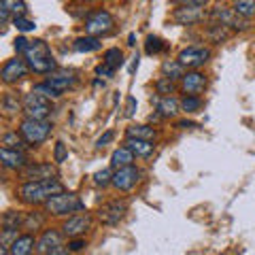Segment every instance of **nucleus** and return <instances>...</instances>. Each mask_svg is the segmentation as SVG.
I'll list each match as a JSON object with an SVG mask.
<instances>
[{
  "label": "nucleus",
  "instance_id": "30",
  "mask_svg": "<svg viewBox=\"0 0 255 255\" xmlns=\"http://www.w3.org/2000/svg\"><path fill=\"white\" fill-rule=\"evenodd\" d=\"M107 64V66H111L113 70H117L119 66L124 64V53H122V49H117V47H113V49H107L105 51V60H102Z\"/></svg>",
  "mask_w": 255,
  "mask_h": 255
},
{
  "label": "nucleus",
  "instance_id": "26",
  "mask_svg": "<svg viewBox=\"0 0 255 255\" xmlns=\"http://www.w3.org/2000/svg\"><path fill=\"white\" fill-rule=\"evenodd\" d=\"M128 138H140V140H155V130L149 126H132L128 128Z\"/></svg>",
  "mask_w": 255,
  "mask_h": 255
},
{
  "label": "nucleus",
  "instance_id": "48",
  "mask_svg": "<svg viewBox=\"0 0 255 255\" xmlns=\"http://www.w3.org/2000/svg\"><path fill=\"white\" fill-rule=\"evenodd\" d=\"M179 128H196L194 122H179Z\"/></svg>",
  "mask_w": 255,
  "mask_h": 255
},
{
  "label": "nucleus",
  "instance_id": "23",
  "mask_svg": "<svg viewBox=\"0 0 255 255\" xmlns=\"http://www.w3.org/2000/svg\"><path fill=\"white\" fill-rule=\"evenodd\" d=\"M132 162H134V153L128 147H119L111 155V166L113 168H126V166H132Z\"/></svg>",
  "mask_w": 255,
  "mask_h": 255
},
{
  "label": "nucleus",
  "instance_id": "9",
  "mask_svg": "<svg viewBox=\"0 0 255 255\" xmlns=\"http://www.w3.org/2000/svg\"><path fill=\"white\" fill-rule=\"evenodd\" d=\"M140 181V170L136 166H126V168H117L113 174V185L119 191H130L136 187V183Z\"/></svg>",
  "mask_w": 255,
  "mask_h": 255
},
{
  "label": "nucleus",
  "instance_id": "21",
  "mask_svg": "<svg viewBox=\"0 0 255 255\" xmlns=\"http://www.w3.org/2000/svg\"><path fill=\"white\" fill-rule=\"evenodd\" d=\"M181 109V102L174 96H164L162 100H157V113L162 117H174Z\"/></svg>",
  "mask_w": 255,
  "mask_h": 255
},
{
  "label": "nucleus",
  "instance_id": "17",
  "mask_svg": "<svg viewBox=\"0 0 255 255\" xmlns=\"http://www.w3.org/2000/svg\"><path fill=\"white\" fill-rule=\"evenodd\" d=\"M172 19L177 23H181V26H191V23H196V21L202 19V11H200V6L183 4V6H179V9L172 13Z\"/></svg>",
  "mask_w": 255,
  "mask_h": 255
},
{
  "label": "nucleus",
  "instance_id": "22",
  "mask_svg": "<svg viewBox=\"0 0 255 255\" xmlns=\"http://www.w3.org/2000/svg\"><path fill=\"white\" fill-rule=\"evenodd\" d=\"M47 83H49L53 90L62 96L64 92L70 90V87L75 85V77H73V75H68V73H60V75H53V77L47 79Z\"/></svg>",
  "mask_w": 255,
  "mask_h": 255
},
{
  "label": "nucleus",
  "instance_id": "15",
  "mask_svg": "<svg viewBox=\"0 0 255 255\" xmlns=\"http://www.w3.org/2000/svg\"><path fill=\"white\" fill-rule=\"evenodd\" d=\"M181 87L187 96H200L206 87V77L202 73H198V70H189L181 79Z\"/></svg>",
  "mask_w": 255,
  "mask_h": 255
},
{
  "label": "nucleus",
  "instance_id": "6",
  "mask_svg": "<svg viewBox=\"0 0 255 255\" xmlns=\"http://www.w3.org/2000/svg\"><path fill=\"white\" fill-rule=\"evenodd\" d=\"M115 26V19L109 11H94L85 17V32L90 36H105L111 34Z\"/></svg>",
  "mask_w": 255,
  "mask_h": 255
},
{
  "label": "nucleus",
  "instance_id": "28",
  "mask_svg": "<svg viewBox=\"0 0 255 255\" xmlns=\"http://www.w3.org/2000/svg\"><path fill=\"white\" fill-rule=\"evenodd\" d=\"M26 138L21 136V134L17 132H6L4 136H2V147L6 149H17V151H23V147H26Z\"/></svg>",
  "mask_w": 255,
  "mask_h": 255
},
{
  "label": "nucleus",
  "instance_id": "19",
  "mask_svg": "<svg viewBox=\"0 0 255 255\" xmlns=\"http://www.w3.org/2000/svg\"><path fill=\"white\" fill-rule=\"evenodd\" d=\"M126 147L136 157H149L153 153V140H140V138H126Z\"/></svg>",
  "mask_w": 255,
  "mask_h": 255
},
{
  "label": "nucleus",
  "instance_id": "18",
  "mask_svg": "<svg viewBox=\"0 0 255 255\" xmlns=\"http://www.w3.org/2000/svg\"><path fill=\"white\" fill-rule=\"evenodd\" d=\"M26 15V2L23 0H2L0 2V17L2 21H9L11 17H21Z\"/></svg>",
  "mask_w": 255,
  "mask_h": 255
},
{
  "label": "nucleus",
  "instance_id": "45",
  "mask_svg": "<svg viewBox=\"0 0 255 255\" xmlns=\"http://www.w3.org/2000/svg\"><path fill=\"white\" fill-rule=\"evenodd\" d=\"M134 109H136V100H134L132 96H130V98H128V107H126V115L132 117V115H134Z\"/></svg>",
  "mask_w": 255,
  "mask_h": 255
},
{
  "label": "nucleus",
  "instance_id": "24",
  "mask_svg": "<svg viewBox=\"0 0 255 255\" xmlns=\"http://www.w3.org/2000/svg\"><path fill=\"white\" fill-rule=\"evenodd\" d=\"M73 47H75V51H79V53H90V51H98L100 47H102V43H100V38L98 36H79L77 41L73 43Z\"/></svg>",
  "mask_w": 255,
  "mask_h": 255
},
{
  "label": "nucleus",
  "instance_id": "27",
  "mask_svg": "<svg viewBox=\"0 0 255 255\" xmlns=\"http://www.w3.org/2000/svg\"><path fill=\"white\" fill-rule=\"evenodd\" d=\"M23 223H26V217L19 211H9L2 217V228H9V230H19Z\"/></svg>",
  "mask_w": 255,
  "mask_h": 255
},
{
  "label": "nucleus",
  "instance_id": "3",
  "mask_svg": "<svg viewBox=\"0 0 255 255\" xmlns=\"http://www.w3.org/2000/svg\"><path fill=\"white\" fill-rule=\"evenodd\" d=\"M47 213L51 215H68V213H77V211H85V202L75 194L62 191V194L53 196L51 200L45 202Z\"/></svg>",
  "mask_w": 255,
  "mask_h": 255
},
{
  "label": "nucleus",
  "instance_id": "2",
  "mask_svg": "<svg viewBox=\"0 0 255 255\" xmlns=\"http://www.w3.org/2000/svg\"><path fill=\"white\" fill-rule=\"evenodd\" d=\"M23 58H26L30 70H34V73H38V75H47L55 68V60L51 55L49 45H47L45 41H41V38L30 41L28 49L23 51Z\"/></svg>",
  "mask_w": 255,
  "mask_h": 255
},
{
  "label": "nucleus",
  "instance_id": "12",
  "mask_svg": "<svg viewBox=\"0 0 255 255\" xmlns=\"http://www.w3.org/2000/svg\"><path fill=\"white\" fill-rule=\"evenodd\" d=\"M0 162H2V166L4 168H9V170H23L30 164L23 151L6 149V147L0 149Z\"/></svg>",
  "mask_w": 255,
  "mask_h": 255
},
{
  "label": "nucleus",
  "instance_id": "31",
  "mask_svg": "<svg viewBox=\"0 0 255 255\" xmlns=\"http://www.w3.org/2000/svg\"><path fill=\"white\" fill-rule=\"evenodd\" d=\"M2 111L6 115H15V113H19V98L15 96L13 92L9 94H4V98H2Z\"/></svg>",
  "mask_w": 255,
  "mask_h": 255
},
{
  "label": "nucleus",
  "instance_id": "8",
  "mask_svg": "<svg viewBox=\"0 0 255 255\" xmlns=\"http://www.w3.org/2000/svg\"><path fill=\"white\" fill-rule=\"evenodd\" d=\"M209 58H211V49H206V47H198V45H194V47H187V49H183L181 53H179V62L183 64V66H187V68H200V66H204L206 62H209Z\"/></svg>",
  "mask_w": 255,
  "mask_h": 255
},
{
  "label": "nucleus",
  "instance_id": "16",
  "mask_svg": "<svg viewBox=\"0 0 255 255\" xmlns=\"http://www.w3.org/2000/svg\"><path fill=\"white\" fill-rule=\"evenodd\" d=\"M62 238H64V232H58V230H45L41 234V238L36 241V251L47 255L49 251H53L55 247H62Z\"/></svg>",
  "mask_w": 255,
  "mask_h": 255
},
{
  "label": "nucleus",
  "instance_id": "13",
  "mask_svg": "<svg viewBox=\"0 0 255 255\" xmlns=\"http://www.w3.org/2000/svg\"><path fill=\"white\" fill-rule=\"evenodd\" d=\"M213 17L219 21V26H230V28H234V30H245L247 28V19L241 17L234 9H223V6H219V9H215L213 11Z\"/></svg>",
  "mask_w": 255,
  "mask_h": 255
},
{
  "label": "nucleus",
  "instance_id": "41",
  "mask_svg": "<svg viewBox=\"0 0 255 255\" xmlns=\"http://www.w3.org/2000/svg\"><path fill=\"white\" fill-rule=\"evenodd\" d=\"M113 75H115V70L111 68V66H107L105 62H102L100 66H96V77H105V79H111Z\"/></svg>",
  "mask_w": 255,
  "mask_h": 255
},
{
  "label": "nucleus",
  "instance_id": "46",
  "mask_svg": "<svg viewBox=\"0 0 255 255\" xmlns=\"http://www.w3.org/2000/svg\"><path fill=\"white\" fill-rule=\"evenodd\" d=\"M70 253H73V251L66 249V247H55V249H53V251H49L47 255H70Z\"/></svg>",
  "mask_w": 255,
  "mask_h": 255
},
{
  "label": "nucleus",
  "instance_id": "5",
  "mask_svg": "<svg viewBox=\"0 0 255 255\" xmlns=\"http://www.w3.org/2000/svg\"><path fill=\"white\" fill-rule=\"evenodd\" d=\"M51 111H53L51 100L41 94L30 92V94H26V98H23V113H26L28 119H47L51 115Z\"/></svg>",
  "mask_w": 255,
  "mask_h": 255
},
{
  "label": "nucleus",
  "instance_id": "44",
  "mask_svg": "<svg viewBox=\"0 0 255 255\" xmlns=\"http://www.w3.org/2000/svg\"><path fill=\"white\" fill-rule=\"evenodd\" d=\"M28 45H30L28 38H23V36L15 38V49H17V53H23V51H26V49H28Z\"/></svg>",
  "mask_w": 255,
  "mask_h": 255
},
{
  "label": "nucleus",
  "instance_id": "10",
  "mask_svg": "<svg viewBox=\"0 0 255 255\" xmlns=\"http://www.w3.org/2000/svg\"><path fill=\"white\" fill-rule=\"evenodd\" d=\"M28 62L26 60H19V58H13V60H6L4 66H2V73H0V77H2L4 83H17L21 81L23 77H28Z\"/></svg>",
  "mask_w": 255,
  "mask_h": 255
},
{
  "label": "nucleus",
  "instance_id": "34",
  "mask_svg": "<svg viewBox=\"0 0 255 255\" xmlns=\"http://www.w3.org/2000/svg\"><path fill=\"white\" fill-rule=\"evenodd\" d=\"M109 183H113V174H111L109 168H102L94 174V185L96 187H107Z\"/></svg>",
  "mask_w": 255,
  "mask_h": 255
},
{
  "label": "nucleus",
  "instance_id": "4",
  "mask_svg": "<svg viewBox=\"0 0 255 255\" xmlns=\"http://www.w3.org/2000/svg\"><path fill=\"white\" fill-rule=\"evenodd\" d=\"M51 132V122L47 119H23L19 126V134L26 138L30 145H41L43 140H47Z\"/></svg>",
  "mask_w": 255,
  "mask_h": 255
},
{
  "label": "nucleus",
  "instance_id": "43",
  "mask_svg": "<svg viewBox=\"0 0 255 255\" xmlns=\"http://www.w3.org/2000/svg\"><path fill=\"white\" fill-rule=\"evenodd\" d=\"M85 247H87V245H85V241H81V238H75V241H70V243H68V249L73 251V253L83 251Z\"/></svg>",
  "mask_w": 255,
  "mask_h": 255
},
{
  "label": "nucleus",
  "instance_id": "33",
  "mask_svg": "<svg viewBox=\"0 0 255 255\" xmlns=\"http://www.w3.org/2000/svg\"><path fill=\"white\" fill-rule=\"evenodd\" d=\"M162 49H164V41H162V38L149 34L147 41H145V51H147L149 55H155V53H159Z\"/></svg>",
  "mask_w": 255,
  "mask_h": 255
},
{
  "label": "nucleus",
  "instance_id": "39",
  "mask_svg": "<svg viewBox=\"0 0 255 255\" xmlns=\"http://www.w3.org/2000/svg\"><path fill=\"white\" fill-rule=\"evenodd\" d=\"M43 221H45V217L41 213H30L26 217V223H23V226H26L28 230H36V228L43 226Z\"/></svg>",
  "mask_w": 255,
  "mask_h": 255
},
{
  "label": "nucleus",
  "instance_id": "37",
  "mask_svg": "<svg viewBox=\"0 0 255 255\" xmlns=\"http://www.w3.org/2000/svg\"><path fill=\"white\" fill-rule=\"evenodd\" d=\"M17 230H9V228H4L2 230V236H0V245L4 247V249H9V247L17 241Z\"/></svg>",
  "mask_w": 255,
  "mask_h": 255
},
{
  "label": "nucleus",
  "instance_id": "50",
  "mask_svg": "<svg viewBox=\"0 0 255 255\" xmlns=\"http://www.w3.org/2000/svg\"><path fill=\"white\" fill-rule=\"evenodd\" d=\"M0 255H11V251L4 249V247H0Z\"/></svg>",
  "mask_w": 255,
  "mask_h": 255
},
{
  "label": "nucleus",
  "instance_id": "36",
  "mask_svg": "<svg viewBox=\"0 0 255 255\" xmlns=\"http://www.w3.org/2000/svg\"><path fill=\"white\" fill-rule=\"evenodd\" d=\"M155 90H157V94L170 96V94L174 92V81H170V79H166V77L157 79V83H155Z\"/></svg>",
  "mask_w": 255,
  "mask_h": 255
},
{
  "label": "nucleus",
  "instance_id": "7",
  "mask_svg": "<svg viewBox=\"0 0 255 255\" xmlns=\"http://www.w3.org/2000/svg\"><path fill=\"white\" fill-rule=\"evenodd\" d=\"M126 213H128L126 200H111L98 209V219L105 223V226H117V223L124 219Z\"/></svg>",
  "mask_w": 255,
  "mask_h": 255
},
{
  "label": "nucleus",
  "instance_id": "29",
  "mask_svg": "<svg viewBox=\"0 0 255 255\" xmlns=\"http://www.w3.org/2000/svg\"><path fill=\"white\" fill-rule=\"evenodd\" d=\"M234 11L245 19L253 17L255 15V0H234Z\"/></svg>",
  "mask_w": 255,
  "mask_h": 255
},
{
  "label": "nucleus",
  "instance_id": "42",
  "mask_svg": "<svg viewBox=\"0 0 255 255\" xmlns=\"http://www.w3.org/2000/svg\"><path fill=\"white\" fill-rule=\"evenodd\" d=\"M113 138H115V132H113V130H109V132H105V134H102V136H100L98 140H96V147H98V149L107 147V145H109V142L113 140Z\"/></svg>",
  "mask_w": 255,
  "mask_h": 255
},
{
  "label": "nucleus",
  "instance_id": "25",
  "mask_svg": "<svg viewBox=\"0 0 255 255\" xmlns=\"http://www.w3.org/2000/svg\"><path fill=\"white\" fill-rule=\"evenodd\" d=\"M185 66L179 62V60H166L162 64V75L166 79H170V81H177V79H183L185 77V70H183Z\"/></svg>",
  "mask_w": 255,
  "mask_h": 255
},
{
  "label": "nucleus",
  "instance_id": "32",
  "mask_svg": "<svg viewBox=\"0 0 255 255\" xmlns=\"http://www.w3.org/2000/svg\"><path fill=\"white\" fill-rule=\"evenodd\" d=\"M202 107V100L198 98V96H185V98L181 100V109L185 111V113H196V111H200Z\"/></svg>",
  "mask_w": 255,
  "mask_h": 255
},
{
  "label": "nucleus",
  "instance_id": "47",
  "mask_svg": "<svg viewBox=\"0 0 255 255\" xmlns=\"http://www.w3.org/2000/svg\"><path fill=\"white\" fill-rule=\"evenodd\" d=\"M179 2H183V4H194V6H200V4H204V2H209V0H179Z\"/></svg>",
  "mask_w": 255,
  "mask_h": 255
},
{
  "label": "nucleus",
  "instance_id": "38",
  "mask_svg": "<svg viewBox=\"0 0 255 255\" xmlns=\"http://www.w3.org/2000/svg\"><path fill=\"white\" fill-rule=\"evenodd\" d=\"M66 157H68V149H66V145H64L62 140H58L55 142V147H53V159L58 164H62V162H66Z\"/></svg>",
  "mask_w": 255,
  "mask_h": 255
},
{
  "label": "nucleus",
  "instance_id": "49",
  "mask_svg": "<svg viewBox=\"0 0 255 255\" xmlns=\"http://www.w3.org/2000/svg\"><path fill=\"white\" fill-rule=\"evenodd\" d=\"M134 41H136V36H134V34H130V36H128V45H130V47H134V45H136Z\"/></svg>",
  "mask_w": 255,
  "mask_h": 255
},
{
  "label": "nucleus",
  "instance_id": "1",
  "mask_svg": "<svg viewBox=\"0 0 255 255\" xmlns=\"http://www.w3.org/2000/svg\"><path fill=\"white\" fill-rule=\"evenodd\" d=\"M64 191V183L58 179H45V181H26L19 187V198L26 204H45Z\"/></svg>",
  "mask_w": 255,
  "mask_h": 255
},
{
  "label": "nucleus",
  "instance_id": "11",
  "mask_svg": "<svg viewBox=\"0 0 255 255\" xmlns=\"http://www.w3.org/2000/svg\"><path fill=\"white\" fill-rule=\"evenodd\" d=\"M55 166L53 164H28L23 170H19V177L23 181H45L55 177Z\"/></svg>",
  "mask_w": 255,
  "mask_h": 255
},
{
  "label": "nucleus",
  "instance_id": "20",
  "mask_svg": "<svg viewBox=\"0 0 255 255\" xmlns=\"http://www.w3.org/2000/svg\"><path fill=\"white\" fill-rule=\"evenodd\" d=\"M32 249H34V236H32V234L19 236L17 241L9 247L11 255H32Z\"/></svg>",
  "mask_w": 255,
  "mask_h": 255
},
{
  "label": "nucleus",
  "instance_id": "14",
  "mask_svg": "<svg viewBox=\"0 0 255 255\" xmlns=\"http://www.w3.org/2000/svg\"><path fill=\"white\" fill-rule=\"evenodd\" d=\"M90 226H92V217L85 213V215H75V217L66 219V223L62 226V230H64V236L77 238V236L85 234L87 230H90Z\"/></svg>",
  "mask_w": 255,
  "mask_h": 255
},
{
  "label": "nucleus",
  "instance_id": "35",
  "mask_svg": "<svg viewBox=\"0 0 255 255\" xmlns=\"http://www.w3.org/2000/svg\"><path fill=\"white\" fill-rule=\"evenodd\" d=\"M34 94H41V96H45V98H49V100H53V98H60V94L53 90V87L49 85V83H38V85H34V90H32Z\"/></svg>",
  "mask_w": 255,
  "mask_h": 255
},
{
  "label": "nucleus",
  "instance_id": "40",
  "mask_svg": "<svg viewBox=\"0 0 255 255\" xmlns=\"http://www.w3.org/2000/svg\"><path fill=\"white\" fill-rule=\"evenodd\" d=\"M13 23H15V28L21 30V32H30V30H34V28H36V26H34V21L26 19L23 15H21V17H13Z\"/></svg>",
  "mask_w": 255,
  "mask_h": 255
}]
</instances>
